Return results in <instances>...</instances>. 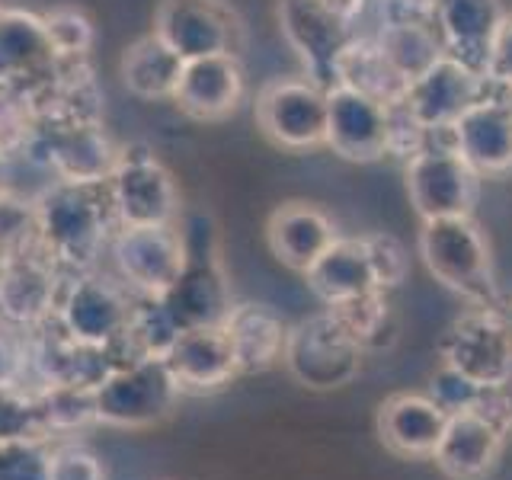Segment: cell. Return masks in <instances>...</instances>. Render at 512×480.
<instances>
[{"label": "cell", "instance_id": "obj_9", "mask_svg": "<svg viewBox=\"0 0 512 480\" xmlns=\"http://www.w3.org/2000/svg\"><path fill=\"white\" fill-rule=\"evenodd\" d=\"M256 125L285 151L327 144V87L311 77H276L256 93Z\"/></svg>", "mask_w": 512, "mask_h": 480}, {"label": "cell", "instance_id": "obj_43", "mask_svg": "<svg viewBox=\"0 0 512 480\" xmlns=\"http://www.w3.org/2000/svg\"><path fill=\"white\" fill-rule=\"evenodd\" d=\"M509 324H512V311H509Z\"/></svg>", "mask_w": 512, "mask_h": 480}, {"label": "cell", "instance_id": "obj_6", "mask_svg": "<svg viewBox=\"0 0 512 480\" xmlns=\"http://www.w3.org/2000/svg\"><path fill=\"white\" fill-rule=\"evenodd\" d=\"M109 196L119 228H151L180 221V192L170 170L148 144H122L116 170L109 176Z\"/></svg>", "mask_w": 512, "mask_h": 480}, {"label": "cell", "instance_id": "obj_13", "mask_svg": "<svg viewBox=\"0 0 512 480\" xmlns=\"http://www.w3.org/2000/svg\"><path fill=\"white\" fill-rule=\"evenodd\" d=\"M327 148L356 164L391 154V106L346 84L327 87Z\"/></svg>", "mask_w": 512, "mask_h": 480}, {"label": "cell", "instance_id": "obj_39", "mask_svg": "<svg viewBox=\"0 0 512 480\" xmlns=\"http://www.w3.org/2000/svg\"><path fill=\"white\" fill-rule=\"evenodd\" d=\"M471 410L477 416H484L493 429H500L506 439L512 436V394H509V384H506V388H484V391H480V397L474 400Z\"/></svg>", "mask_w": 512, "mask_h": 480}, {"label": "cell", "instance_id": "obj_2", "mask_svg": "<svg viewBox=\"0 0 512 480\" xmlns=\"http://www.w3.org/2000/svg\"><path fill=\"white\" fill-rule=\"evenodd\" d=\"M186 240V263L180 279L173 282L170 292L160 298L167 311L180 324V330L189 327H221L228 311L234 308L228 276H224L221 256H218V237L215 224L208 215H189L183 224Z\"/></svg>", "mask_w": 512, "mask_h": 480}, {"label": "cell", "instance_id": "obj_7", "mask_svg": "<svg viewBox=\"0 0 512 480\" xmlns=\"http://www.w3.org/2000/svg\"><path fill=\"white\" fill-rule=\"evenodd\" d=\"M180 384L164 359L128 362L109 372L96 388V423L141 429L167 420L180 400Z\"/></svg>", "mask_w": 512, "mask_h": 480}, {"label": "cell", "instance_id": "obj_20", "mask_svg": "<svg viewBox=\"0 0 512 480\" xmlns=\"http://www.w3.org/2000/svg\"><path fill=\"white\" fill-rule=\"evenodd\" d=\"M448 426V413L429 394H391L378 407V439L391 455L432 461Z\"/></svg>", "mask_w": 512, "mask_h": 480}, {"label": "cell", "instance_id": "obj_30", "mask_svg": "<svg viewBox=\"0 0 512 480\" xmlns=\"http://www.w3.org/2000/svg\"><path fill=\"white\" fill-rule=\"evenodd\" d=\"M336 317H340V324L356 336L359 346L368 352V349H384L397 340V317H394V308L388 295L375 288V292H365L352 301H343V304H333L330 308Z\"/></svg>", "mask_w": 512, "mask_h": 480}, {"label": "cell", "instance_id": "obj_33", "mask_svg": "<svg viewBox=\"0 0 512 480\" xmlns=\"http://www.w3.org/2000/svg\"><path fill=\"white\" fill-rule=\"evenodd\" d=\"M42 20L58 61H80L90 55V48L96 42V26L87 10L64 4L42 13Z\"/></svg>", "mask_w": 512, "mask_h": 480}, {"label": "cell", "instance_id": "obj_1", "mask_svg": "<svg viewBox=\"0 0 512 480\" xmlns=\"http://www.w3.org/2000/svg\"><path fill=\"white\" fill-rule=\"evenodd\" d=\"M39 247L61 272H90L119 231L106 183L52 180L36 196Z\"/></svg>", "mask_w": 512, "mask_h": 480}, {"label": "cell", "instance_id": "obj_41", "mask_svg": "<svg viewBox=\"0 0 512 480\" xmlns=\"http://www.w3.org/2000/svg\"><path fill=\"white\" fill-rule=\"evenodd\" d=\"M7 189V154L0 151V192Z\"/></svg>", "mask_w": 512, "mask_h": 480}, {"label": "cell", "instance_id": "obj_5", "mask_svg": "<svg viewBox=\"0 0 512 480\" xmlns=\"http://www.w3.org/2000/svg\"><path fill=\"white\" fill-rule=\"evenodd\" d=\"M442 365L455 368L480 388H506L512 381V324L509 311L471 304L439 340Z\"/></svg>", "mask_w": 512, "mask_h": 480}, {"label": "cell", "instance_id": "obj_42", "mask_svg": "<svg viewBox=\"0 0 512 480\" xmlns=\"http://www.w3.org/2000/svg\"><path fill=\"white\" fill-rule=\"evenodd\" d=\"M503 96H506V103L512 106V87H509V90H503Z\"/></svg>", "mask_w": 512, "mask_h": 480}, {"label": "cell", "instance_id": "obj_37", "mask_svg": "<svg viewBox=\"0 0 512 480\" xmlns=\"http://www.w3.org/2000/svg\"><path fill=\"white\" fill-rule=\"evenodd\" d=\"M48 445H0V480H45Z\"/></svg>", "mask_w": 512, "mask_h": 480}, {"label": "cell", "instance_id": "obj_32", "mask_svg": "<svg viewBox=\"0 0 512 480\" xmlns=\"http://www.w3.org/2000/svg\"><path fill=\"white\" fill-rule=\"evenodd\" d=\"M39 247L36 199H26L10 186L0 192V263Z\"/></svg>", "mask_w": 512, "mask_h": 480}, {"label": "cell", "instance_id": "obj_22", "mask_svg": "<svg viewBox=\"0 0 512 480\" xmlns=\"http://www.w3.org/2000/svg\"><path fill=\"white\" fill-rule=\"evenodd\" d=\"M506 13L500 0H432V26H436L445 55L464 61L484 74L487 55Z\"/></svg>", "mask_w": 512, "mask_h": 480}, {"label": "cell", "instance_id": "obj_21", "mask_svg": "<svg viewBox=\"0 0 512 480\" xmlns=\"http://www.w3.org/2000/svg\"><path fill=\"white\" fill-rule=\"evenodd\" d=\"M164 362L183 394L186 391H192V394L221 391L240 375L231 340L221 327L180 330V336L173 340Z\"/></svg>", "mask_w": 512, "mask_h": 480}, {"label": "cell", "instance_id": "obj_38", "mask_svg": "<svg viewBox=\"0 0 512 480\" xmlns=\"http://www.w3.org/2000/svg\"><path fill=\"white\" fill-rule=\"evenodd\" d=\"M484 77H487V84L496 90L512 87V16H506V20L500 23V29H496Z\"/></svg>", "mask_w": 512, "mask_h": 480}, {"label": "cell", "instance_id": "obj_12", "mask_svg": "<svg viewBox=\"0 0 512 480\" xmlns=\"http://www.w3.org/2000/svg\"><path fill=\"white\" fill-rule=\"evenodd\" d=\"M151 32L183 61L237 55L244 48V23L228 0H160Z\"/></svg>", "mask_w": 512, "mask_h": 480}, {"label": "cell", "instance_id": "obj_31", "mask_svg": "<svg viewBox=\"0 0 512 480\" xmlns=\"http://www.w3.org/2000/svg\"><path fill=\"white\" fill-rule=\"evenodd\" d=\"M45 416L39 394L23 384H4L0 388V445H48Z\"/></svg>", "mask_w": 512, "mask_h": 480}, {"label": "cell", "instance_id": "obj_17", "mask_svg": "<svg viewBox=\"0 0 512 480\" xmlns=\"http://www.w3.org/2000/svg\"><path fill=\"white\" fill-rule=\"evenodd\" d=\"M279 29L320 87H333V68L349 42V23L324 0H279Z\"/></svg>", "mask_w": 512, "mask_h": 480}, {"label": "cell", "instance_id": "obj_36", "mask_svg": "<svg viewBox=\"0 0 512 480\" xmlns=\"http://www.w3.org/2000/svg\"><path fill=\"white\" fill-rule=\"evenodd\" d=\"M480 384L464 378L461 372H455V368L448 365H439V372L429 378V397L436 400V404L452 416V413H461V410H471L474 400L480 397Z\"/></svg>", "mask_w": 512, "mask_h": 480}, {"label": "cell", "instance_id": "obj_26", "mask_svg": "<svg viewBox=\"0 0 512 480\" xmlns=\"http://www.w3.org/2000/svg\"><path fill=\"white\" fill-rule=\"evenodd\" d=\"M304 279H308V288L327 304V308L378 288L372 266H368L362 237H336L324 250V256L304 272Z\"/></svg>", "mask_w": 512, "mask_h": 480}, {"label": "cell", "instance_id": "obj_19", "mask_svg": "<svg viewBox=\"0 0 512 480\" xmlns=\"http://www.w3.org/2000/svg\"><path fill=\"white\" fill-rule=\"evenodd\" d=\"M247 93L240 55H205L183 64L173 103L196 122H221L237 112Z\"/></svg>", "mask_w": 512, "mask_h": 480}, {"label": "cell", "instance_id": "obj_24", "mask_svg": "<svg viewBox=\"0 0 512 480\" xmlns=\"http://www.w3.org/2000/svg\"><path fill=\"white\" fill-rule=\"evenodd\" d=\"M503 445L506 436L500 429H493L474 410H461L448 416V426L432 461L448 480H484L500 461Z\"/></svg>", "mask_w": 512, "mask_h": 480}, {"label": "cell", "instance_id": "obj_3", "mask_svg": "<svg viewBox=\"0 0 512 480\" xmlns=\"http://www.w3.org/2000/svg\"><path fill=\"white\" fill-rule=\"evenodd\" d=\"M420 256L426 269L445 288H452V292L468 298L471 304L500 308V301H496V282H493L490 244L471 215L423 221Z\"/></svg>", "mask_w": 512, "mask_h": 480}, {"label": "cell", "instance_id": "obj_8", "mask_svg": "<svg viewBox=\"0 0 512 480\" xmlns=\"http://www.w3.org/2000/svg\"><path fill=\"white\" fill-rule=\"evenodd\" d=\"M404 176L410 205L423 221L471 215L480 176L458 157L452 138L439 141V132H429L423 148L407 157Z\"/></svg>", "mask_w": 512, "mask_h": 480}, {"label": "cell", "instance_id": "obj_10", "mask_svg": "<svg viewBox=\"0 0 512 480\" xmlns=\"http://www.w3.org/2000/svg\"><path fill=\"white\" fill-rule=\"evenodd\" d=\"M135 298L138 295L128 292L122 282L96 276L93 269L64 272L55 320L74 340L109 349L122 336Z\"/></svg>", "mask_w": 512, "mask_h": 480}, {"label": "cell", "instance_id": "obj_11", "mask_svg": "<svg viewBox=\"0 0 512 480\" xmlns=\"http://www.w3.org/2000/svg\"><path fill=\"white\" fill-rule=\"evenodd\" d=\"M109 256L128 292L141 298H164L186 263L180 221L151 224V228H119L109 240Z\"/></svg>", "mask_w": 512, "mask_h": 480}, {"label": "cell", "instance_id": "obj_16", "mask_svg": "<svg viewBox=\"0 0 512 480\" xmlns=\"http://www.w3.org/2000/svg\"><path fill=\"white\" fill-rule=\"evenodd\" d=\"M452 148L480 180H496L512 170V106L506 96L484 93L448 128Z\"/></svg>", "mask_w": 512, "mask_h": 480}, {"label": "cell", "instance_id": "obj_4", "mask_svg": "<svg viewBox=\"0 0 512 480\" xmlns=\"http://www.w3.org/2000/svg\"><path fill=\"white\" fill-rule=\"evenodd\" d=\"M365 349L330 308L298 320L285 336L282 362L301 388L336 391L356 381L362 372Z\"/></svg>", "mask_w": 512, "mask_h": 480}, {"label": "cell", "instance_id": "obj_29", "mask_svg": "<svg viewBox=\"0 0 512 480\" xmlns=\"http://www.w3.org/2000/svg\"><path fill=\"white\" fill-rule=\"evenodd\" d=\"M384 58L391 61V68L407 80H416L426 68H432L442 55V39L432 20H388L375 36Z\"/></svg>", "mask_w": 512, "mask_h": 480}, {"label": "cell", "instance_id": "obj_14", "mask_svg": "<svg viewBox=\"0 0 512 480\" xmlns=\"http://www.w3.org/2000/svg\"><path fill=\"white\" fill-rule=\"evenodd\" d=\"M61 279L42 247L0 263V327L20 336L45 324L58 308Z\"/></svg>", "mask_w": 512, "mask_h": 480}, {"label": "cell", "instance_id": "obj_35", "mask_svg": "<svg viewBox=\"0 0 512 480\" xmlns=\"http://www.w3.org/2000/svg\"><path fill=\"white\" fill-rule=\"evenodd\" d=\"M362 244H365V253H368V266H372L375 285L381 288V292L397 288L400 282L407 279L410 256H407V247L400 244L394 234H384V231L362 234Z\"/></svg>", "mask_w": 512, "mask_h": 480}, {"label": "cell", "instance_id": "obj_28", "mask_svg": "<svg viewBox=\"0 0 512 480\" xmlns=\"http://www.w3.org/2000/svg\"><path fill=\"white\" fill-rule=\"evenodd\" d=\"M333 84L362 90L368 96H375L384 106L404 103L407 87H410L407 80L391 68V61L384 58L375 39H349L343 45V52L336 58V68H333Z\"/></svg>", "mask_w": 512, "mask_h": 480}, {"label": "cell", "instance_id": "obj_15", "mask_svg": "<svg viewBox=\"0 0 512 480\" xmlns=\"http://www.w3.org/2000/svg\"><path fill=\"white\" fill-rule=\"evenodd\" d=\"M487 77L468 68L464 61L442 55L432 68H426L416 80H410L404 109L423 132H445L458 122L468 106H474L487 93Z\"/></svg>", "mask_w": 512, "mask_h": 480}, {"label": "cell", "instance_id": "obj_25", "mask_svg": "<svg viewBox=\"0 0 512 480\" xmlns=\"http://www.w3.org/2000/svg\"><path fill=\"white\" fill-rule=\"evenodd\" d=\"M221 330L231 340L240 375H260L276 362H282L288 327L269 304H256V301L234 304L228 317H224Z\"/></svg>", "mask_w": 512, "mask_h": 480}, {"label": "cell", "instance_id": "obj_27", "mask_svg": "<svg viewBox=\"0 0 512 480\" xmlns=\"http://www.w3.org/2000/svg\"><path fill=\"white\" fill-rule=\"evenodd\" d=\"M183 64L186 61L176 55L157 32H148V36L135 39L122 52L119 77H122L125 90L144 103L173 100L176 84H180V74H183Z\"/></svg>", "mask_w": 512, "mask_h": 480}, {"label": "cell", "instance_id": "obj_23", "mask_svg": "<svg viewBox=\"0 0 512 480\" xmlns=\"http://www.w3.org/2000/svg\"><path fill=\"white\" fill-rule=\"evenodd\" d=\"M340 237L330 215L311 202H282L266 221V244L272 256L295 272H308L324 250Z\"/></svg>", "mask_w": 512, "mask_h": 480}, {"label": "cell", "instance_id": "obj_34", "mask_svg": "<svg viewBox=\"0 0 512 480\" xmlns=\"http://www.w3.org/2000/svg\"><path fill=\"white\" fill-rule=\"evenodd\" d=\"M45 480H106V471L87 445L58 439L45 448Z\"/></svg>", "mask_w": 512, "mask_h": 480}, {"label": "cell", "instance_id": "obj_18", "mask_svg": "<svg viewBox=\"0 0 512 480\" xmlns=\"http://www.w3.org/2000/svg\"><path fill=\"white\" fill-rule=\"evenodd\" d=\"M58 71V55L48 42L45 20L20 7H0V87L32 93Z\"/></svg>", "mask_w": 512, "mask_h": 480}, {"label": "cell", "instance_id": "obj_40", "mask_svg": "<svg viewBox=\"0 0 512 480\" xmlns=\"http://www.w3.org/2000/svg\"><path fill=\"white\" fill-rule=\"evenodd\" d=\"M4 384H23V349L20 336L0 327V388Z\"/></svg>", "mask_w": 512, "mask_h": 480}]
</instances>
